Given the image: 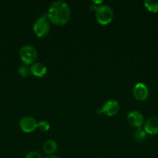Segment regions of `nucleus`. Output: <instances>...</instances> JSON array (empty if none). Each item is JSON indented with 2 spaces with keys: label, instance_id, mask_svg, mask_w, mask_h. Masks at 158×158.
I'll return each mask as SVG.
<instances>
[{
  "label": "nucleus",
  "instance_id": "nucleus-1",
  "mask_svg": "<svg viewBox=\"0 0 158 158\" xmlns=\"http://www.w3.org/2000/svg\"><path fill=\"white\" fill-rule=\"evenodd\" d=\"M46 15L51 23L57 26H63L71 18V9L68 3L58 0L50 6Z\"/></svg>",
  "mask_w": 158,
  "mask_h": 158
},
{
  "label": "nucleus",
  "instance_id": "nucleus-2",
  "mask_svg": "<svg viewBox=\"0 0 158 158\" xmlns=\"http://www.w3.org/2000/svg\"><path fill=\"white\" fill-rule=\"evenodd\" d=\"M95 17L100 24H108L113 19L112 9L108 5H99L95 8Z\"/></svg>",
  "mask_w": 158,
  "mask_h": 158
},
{
  "label": "nucleus",
  "instance_id": "nucleus-3",
  "mask_svg": "<svg viewBox=\"0 0 158 158\" xmlns=\"http://www.w3.org/2000/svg\"><path fill=\"white\" fill-rule=\"evenodd\" d=\"M47 15H43L36 20L33 25V31L38 37H43L49 32L50 23Z\"/></svg>",
  "mask_w": 158,
  "mask_h": 158
},
{
  "label": "nucleus",
  "instance_id": "nucleus-4",
  "mask_svg": "<svg viewBox=\"0 0 158 158\" xmlns=\"http://www.w3.org/2000/svg\"><path fill=\"white\" fill-rule=\"evenodd\" d=\"M20 56L24 64L29 65L33 63L37 60V49L30 45H25L22 46L20 50Z\"/></svg>",
  "mask_w": 158,
  "mask_h": 158
},
{
  "label": "nucleus",
  "instance_id": "nucleus-5",
  "mask_svg": "<svg viewBox=\"0 0 158 158\" xmlns=\"http://www.w3.org/2000/svg\"><path fill=\"white\" fill-rule=\"evenodd\" d=\"M119 110V103L116 100H107L102 106V109L99 110V113H102L108 117L116 115Z\"/></svg>",
  "mask_w": 158,
  "mask_h": 158
},
{
  "label": "nucleus",
  "instance_id": "nucleus-6",
  "mask_svg": "<svg viewBox=\"0 0 158 158\" xmlns=\"http://www.w3.org/2000/svg\"><path fill=\"white\" fill-rule=\"evenodd\" d=\"M133 94L135 99L139 101H143L148 98V86L143 83H137L133 89Z\"/></svg>",
  "mask_w": 158,
  "mask_h": 158
},
{
  "label": "nucleus",
  "instance_id": "nucleus-7",
  "mask_svg": "<svg viewBox=\"0 0 158 158\" xmlns=\"http://www.w3.org/2000/svg\"><path fill=\"white\" fill-rule=\"evenodd\" d=\"M20 127L23 132L30 133L33 132L37 128V121L32 117L26 116V117H22L20 120Z\"/></svg>",
  "mask_w": 158,
  "mask_h": 158
},
{
  "label": "nucleus",
  "instance_id": "nucleus-8",
  "mask_svg": "<svg viewBox=\"0 0 158 158\" xmlns=\"http://www.w3.org/2000/svg\"><path fill=\"white\" fill-rule=\"evenodd\" d=\"M127 120L132 126L139 128L144 123V117L139 111L131 110L127 115Z\"/></svg>",
  "mask_w": 158,
  "mask_h": 158
},
{
  "label": "nucleus",
  "instance_id": "nucleus-9",
  "mask_svg": "<svg viewBox=\"0 0 158 158\" xmlns=\"http://www.w3.org/2000/svg\"><path fill=\"white\" fill-rule=\"evenodd\" d=\"M144 131L150 135L158 134V116L151 117L144 123Z\"/></svg>",
  "mask_w": 158,
  "mask_h": 158
},
{
  "label": "nucleus",
  "instance_id": "nucleus-10",
  "mask_svg": "<svg viewBox=\"0 0 158 158\" xmlns=\"http://www.w3.org/2000/svg\"><path fill=\"white\" fill-rule=\"evenodd\" d=\"M31 73L33 76L37 77H44L45 74L46 73V66L42 63H33L30 66Z\"/></svg>",
  "mask_w": 158,
  "mask_h": 158
},
{
  "label": "nucleus",
  "instance_id": "nucleus-11",
  "mask_svg": "<svg viewBox=\"0 0 158 158\" xmlns=\"http://www.w3.org/2000/svg\"><path fill=\"white\" fill-rule=\"evenodd\" d=\"M57 144L54 140H47L43 143V150L46 154L48 155L53 154L56 151H57Z\"/></svg>",
  "mask_w": 158,
  "mask_h": 158
},
{
  "label": "nucleus",
  "instance_id": "nucleus-12",
  "mask_svg": "<svg viewBox=\"0 0 158 158\" xmlns=\"http://www.w3.org/2000/svg\"><path fill=\"white\" fill-rule=\"evenodd\" d=\"M144 6L150 12H158V0H145Z\"/></svg>",
  "mask_w": 158,
  "mask_h": 158
},
{
  "label": "nucleus",
  "instance_id": "nucleus-13",
  "mask_svg": "<svg viewBox=\"0 0 158 158\" xmlns=\"http://www.w3.org/2000/svg\"><path fill=\"white\" fill-rule=\"evenodd\" d=\"M147 132L144 131L143 128L139 127L133 133V137L136 141L141 142L145 140L146 137H147Z\"/></svg>",
  "mask_w": 158,
  "mask_h": 158
},
{
  "label": "nucleus",
  "instance_id": "nucleus-14",
  "mask_svg": "<svg viewBox=\"0 0 158 158\" xmlns=\"http://www.w3.org/2000/svg\"><path fill=\"white\" fill-rule=\"evenodd\" d=\"M19 73L23 77H26L29 73H31L30 71V66H29V65L23 64L22 66H20L18 69Z\"/></svg>",
  "mask_w": 158,
  "mask_h": 158
},
{
  "label": "nucleus",
  "instance_id": "nucleus-15",
  "mask_svg": "<svg viewBox=\"0 0 158 158\" xmlns=\"http://www.w3.org/2000/svg\"><path fill=\"white\" fill-rule=\"evenodd\" d=\"M50 123L46 120H41L39 123H37V128L41 131H47L50 129Z\"/></svg>",
  "mask_w": 158,
  "mask_h": 158
},
{
  "label": "nucleus",
  "instance_id": "nucleus-16",
  "mask_svg": "<svg viewBox=\"0 0 158 158\" xmlns=\"http://www.w3.org/2000/svg\"><path fill=\"white\" fill-rule=\"evenodd\" d=\"M25 158H42V157L40 153L37 152V151H30L26 154Z\"/></svg>",
  "mask_w": 158,
  "mask_h": 158
},
{
  "label": "nucleus",
  "instance_id": "nucleus-17",
  "mask_svg": "<svg viewBox=\"0 0 158 158\" xmlns=\"http://www.w3.org/2000/svg\"><path fill=\"white\" fill-rule=\"evenodd\" d=\"M45 158H60V157L57 155H54V154H50V155H47Z\"/></svg>",
  "mask_w": 158,
  "mask_h": 158
}]
</instances>
